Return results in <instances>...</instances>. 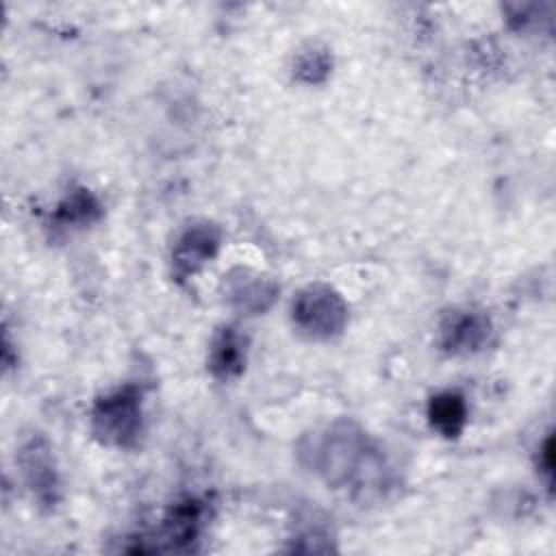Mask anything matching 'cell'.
<instances>
[{"mask_svg": "<svg viewBox=\"0 0 556 556\" xmlns=\"http://www.w3.org/2000/svg\"><path fill=\"white\" fill-rule=\"evenodd\" d=\"M143 426L141 391L124 384L102 395L91 408L93 437L111 447H130L137 443Z\"/></svg>", "mask_w": 556, "mask_h": 556, "instance_id": "7a4b0ae2", "label": "cell"}, {"mask_svg": "<svg viewBox=\"0 0 556 556\" xmlns=\"http://www.w3.org/2000/svg\"><path fill=\"white\" fill-rule=\"evenodd\" d=\"M280 287L248 267H235L224 276V300L239 315H263L271 308Z\"/></svg>", "mask_w": 556, "mask_h": 556, "instance_id": "8992f818", "label": "cell"}, {"mask_svg": "<svg viewBox=\"0 0 556 556\" xmlns=\"http://www.w3.org/2000/svg\"><path fill=\"white\" fill-rule=\"evenodd\" d=\"M291 321L300 334L313 341H328L345 330L348 304L330 285L313 282L295 293Z\"/></svg>", "mask_w": 556, "mask_h": 556, "instance_id": "3957f363", "label": "cell"}, {"mask_svg": "<svg viewBox=\"0 0 556 556\" xmlns=\"http://www.w3.org/2000/svg\"><path fill=\"white\" fill-rule=\"evenodd\" d=\"M22 480L39 506L54 508L61 500V480L54 454L43 434H28L15 454Z\"/></svg>", "mask_w": 556, "mask_h": 556, "instance_id": "277c9868", "label": "cell"}, {"mask_svg": "<svg viewBox=\"0 0 556 556\" xmlns=\"http://www.w3.org/2000/svg\"><path fill=\"white\" fill-rule=\"evenodd\" d=\"M222 230L208 219H195L176 237L172 248V269L178 280L198 274L219 250Z\"/></svg>", "mask_w": 556, "mask_h": 556, "instance_id": "5b68a950", "label": "cell"}, {"mask_svg": "<svg viewBox=\"0 0 556 556\" xmlns=\"http://www.w3.org/2000/svg\"><path fill=\"white\" fill-rule=\"evenodd\" d=\"M204 521V504L200 500H185L169 508L165 515L152 549H191V543L198 541Z\"/></svg>", "mask_w": 556, "mask_h": 556, "instance_id": "ba28073f", "label": "cell"}, {"mask_svg": "<svg viewBox=\"0 0 556 556\" xmlns=\"http://www.w3.org/2000/svg\"><path fill=\"white\" fill-rule=\"evenodd\" d=\"M300 456L328 486L350 489L354 497H374L387 484L382 450L352 419H337L313 434Z\"/></svg>", "mask_w": 556, "mask_h": 556, "instance_id": "6da1fadb", "label": "cell"}, {"mask_svg": "<svg viewBox=\"0 0 556 556\" xmlns=\"http://www.w3.org/2000/svg\"><path fill=\"white\" fill-rule=\"evenodd\" d=\"M430 426L445 439H456L467 424V402L456 391H441L428 402Z\"/></svg>", "mask_w": 556, "mask_h": 556, "instance_id": "30bf717a", "label": "cell"}, {"mask_svg": "<svg viewBox=\"0 0 556 556\" xmlns=\"http://www.w3.org/2000/svg\"><path fill=\"white\" fill-rule=\"evenodd\" d=\"M330 67H332V59L326 50L308 48V50L298 54L293 72H295L298 80H302L306 85H317V83L328 78Z\"/></svg>", "mask_w": 556, "mask_h": 556, "instance_id": "7c38bea8", "label": "cell"}, {"mask_svg": "<svg viewBox=\"0 0 556 556\" xmlns=\"http://www.w3.org/2000/svg\"><path fill=\"white\" fill-rule=\"evenodd\" d=\"M493 334L491 319L471 308L452 311L439 326V345L452 356H469L486 348Z\"/></svg>", "mask_w": 556, "mask_h": 556, "instance_id": "52a82bcc", "label": "cell"}, {"mask_svg": "<svg viewBox=\"0 0 556 556\" xmlns=\"http://www.w3.org/2000/svg\"><path fill=\"white\" fill-rule=\"evenodd\" d=\"M100 215H102V206L89 189L72 191L56 206V219L63 226H87V224L96 222Z\"/></svg>", "mask_w": 556, "mask_h": 556, "instance_id": "8fae6325", "label": "cell"}, {"mask_svg": "<svg viewBox=\"0 0 556 556\" xmlns=\"http://www.w3.org/2000/svg\"><path fill=\"white\" fill-rule=\"evenodd\" d=\"M539 456H541L539 471H541V473H545L547 484H552V437H547V439H545V443L541 445Z\"/></svg>", "mask_w": 556, "mask_h": 556, "instance_id": "4fadbf2b", "label": "cell"}, {"mask_svg": "<svg viewBox=\"0 0 556 556\" xmlns=\"http://www.w3.org/2000/svg\"><path fill=\"white\" fill-rule=\"evenodd\" d=\"M248 339L237 326H224L211 341L208 369L217 380H232L245 369Z\"/></svg>", "mask_w": 556, "mask_h": 556, "instance_id": "9c48e42d", "label": "cell"}]
</instances>
